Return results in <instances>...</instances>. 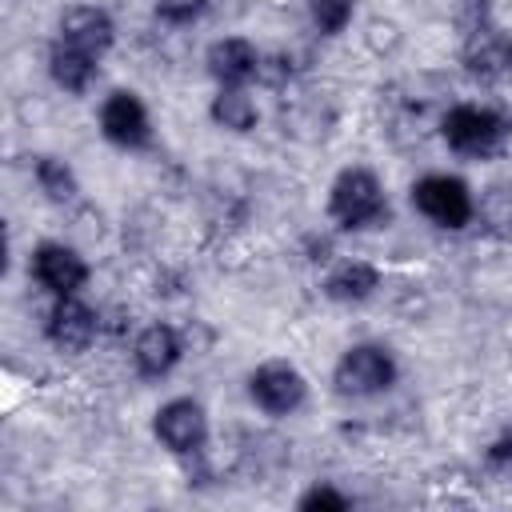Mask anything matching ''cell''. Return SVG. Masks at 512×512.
<instances>
[{
  "instance_id": "52a82bcc",
  "label": "cell",
  "mask_w": 512,
  "mask_h": 512,
  "mask_svg": "<svg viewBox=\"0 0 512 512\" xmlns=\"http://www.w3.org/2000/svg\"><path fill=\"white\" fill-rule=\"evenodd\" d=\"M248 392L268 416H288V412H296L304 404L308 384L288 360H268L248 376Z\"/></svg>"
},
{
  "instance_id": "e0dca14e",
  "label": "cell",
  "mask_w": 512,
  "mask_h": 512,
  "mask_svg": "<svg viewBox=\"0 0 512 512\" xmlns=\"http://www.w3.org/2000/svg\"><path fill=\"white\" fill-rule=\"evenodd\" d=\"M36 180H40V188H44L52 200H72V196H76V176H72V168H68L64 160H56V156H36Z\"/></svg>"
},
{
  "instance_id": "2e32d148",
  "label": "cell",
  "mask_w": 512,
  "mask_h": 512,
  "mask_svg": "<svg viewBox=\"0 0 512 512\" xmlns=\"http://www.w3.org/2000/svg\"><path fill=\"white\" fill-rule=\"evenodd\" d=\"M480 220L492 236H512V184H496L480 200Z\"/></svg>"
},
{
  "instance_id": "9c48e42d",
  "label": "cell",
  "mask_w": 512,
  "mask_h": 512,
  "mask_svg": "<svg viewBox=\"0 0 512 512\" xmlns=\"http://www.w3.org/2000/svg\"><path fill=\"white\" fill-rule=\"evenodd\" d=\"M100 132L116 148H144L152 140V120L148 108L140 104L136 92H112L100 108Z\"/></svg>"
},
{
  "instance_id": "ffe728a7",
  "label": "cell",
  "mask_w": 512,
  "mask_h": 512,
  "mask_svg": "<svg viewBox=\"0 0 512 512\" xmlns=\"http://www.w3.org/2000/svg\"><path fill=\"white\" fill-rule=\"evenodd\" d=\"M300 508H304V512H312V508L344 512V508H348V496H344V492H336V488H328V484H316V488H308V492L300 496Z\"/></svg>"
},
{
  "instance_id": "4fadbf2b",
  "label": "cell",
  "mask_w": 512,
  "mask_h": 512,
  "mask_svg": "<svg viewBox=\"0 0 512 512\" xmlns=\"http://www.w3.org/2000/svg\"><path fill=\"white\" fill-rule=\"evenodd\" d=\"M208 72L220 80V88H240L244 80H252L260 72V52L240 36L216 40L208 48Z\"/></svg>"
},
{
  "instance_id": "9a60e30c",
  "label": "cell",
  "mask_w": 512,
  "mask_h": 512,
  "mask_svg": "<svg viewBox=\"0 0 512 512\" xmlns=\"http://www.w3.org/2000/svg\"><path fill=\"white\" fill-rule=\"evenodd\" d=\"M212 120L228 132H248L256 124V104L240 88H220L212 100Z\"/></svg>"
},
{
  "instance_id": "d6986e66",
  "label": "cell",
  "mask_w": 512,
  "mask_h": 512,
  "mask_svg": "<svg viewBox=\"0 0 512 512\" xmlns=\"http://www.w3.org/2000/svg\"><path fill=\"white\" fill-rule=\"evenodd\" d=\"M204 8H208V0H156L160 20H168V24H188V20H196Z\"/></svg>"
},
{
  "instance_id": "5bb4252c",
  "label": "cell",
  "mask_w": 512,
  "mask_h": 512,
  "mask_svg": "<svg viewBox=\"0 0 512 512\" xmlns=\"http://www.w3.org/2000/svg\"><path fill=\"white\" fill-rule=\"evenodd\" d=\"M376 284H380V272L372 264H364V260H340L328 272V280H324V296L328 300H340V304H360V300H368L376 292Z\"/></svg>"
},
{
  "instance_id": "7c38bea8",
  "label": "cell",
  "mask_w": 512,
  "mask_h": 512,
  "mask_svg": "<svg viewBox=\"0 0 512 512\" xmlns=\"http://www.w3.org/2000/svg\"><path fill=\"white\" fill-rule=\"evenodd\" d=\"M180 352H184V348H180L176 328H168V324H148V328L136 336L132 360H136V372H140V376L160 380V376H168V372L176 368Z\"/></svg>"
},
{
  "instance_id": "30bf717a",
  "label": "cell",
  "mask_w": 512,
  "mask_h": 512,
  "mask_svg": "<svg viewBox=\"0 0 512 512\" xmlns=\"http://www.w3.org/2000/svg\"><path fill=\"white\" fill-rule=\"evenodd\" d=\"M32 276L52 296H76L84 288V280H88V264H84V256L76 248L48 240V244H40L32 252Z\"/></svg>"
},
{
  "instance_id": "3957f363",
  "label": "cell",
  "mask_w": 512,
  "mask_h": 512,
  "mask_svg": "<svg viewBox=\"0 0 512 512\" xmlns=\"http://www.w3.org/2000/svg\"><path fill=\"white\" fill-rule=\"evenodd\" d=\"M328 212L340 228H372L388 220V200H384L380 180L368 168H344L332 180Z\"/></svg>"
},
{
  "instance_id": "8fae6325",
  "label": "cell",
  "mask_w": 512,
  "mask_h": 512,
  "mask_svg": "<svg viewBox=\"0 0 512 512\" xmlns=\"http://www.w3.org/2000/svg\"><path fill=\"white\" fill-rule=\"evenodd\" d=\"M44 332L60 352H84L96 336V312L88 304H80L76 296H56Z\"/></svg>"
},
{
  "instance_id": "8992f818",
  "label": "cell",
  "mask_w": 512,
  "mask_h": 512,
  "mask_svg": "<svg viewBox=\"0 0 512 512\" xmlns=\"http://www.w3.org/2000/svg\"><path fill=\"white\" fill-rule=\"evenodd\" d=\"M336 392L344 396H376L396 380V360L380 344H356L336 364Z\"/></svg>"
},
{
  "instance_id": "ac0fdd59",
  "label": "cell",
  "mask_w": 512,
  "mask_h": 512,
  "mask_svg": "<svg viewBox=\"0 0 512 512\" xmlns=\"http://www.w3.org/2000/svg\"><path fill=\"white\" fill-rule=\"evenodd\" d=\"M352 8L356 0H308V12H312V24L328 36L344 32V24L352 20Z\"/></svg>"
},
{
  "instance_id": "277c9868",
  "label": "cell",
  "mask_w": 512,
  "mask_h": 512,
  "mask_svg": "<svg viewBox=\"0 0 512 512\" xmlns=\"http://www.w3.org/2000/svg\"><path fill=\"white\" fill-rule=\"evenodd\" d=\"M412 208L420 216H428L436 228H452V232L476 216V200H472L468 184L460 176H444V172H432L412 184Z\"/></svg>"
},
{
  "instance_id": "ba28073f",
  "label": "cell",
  "mask_w": 512,
  "mask_h": 512,
  "mask_svg": "<svg viewBox=\"0 0 512 512\" xmlns=\"http://www.w3.org/2000/svg\"><path fill=\"white\" fill-rule=\"evenodd\" d=\"M152 432H156V440H160L168 452L192 456V452H200L204 440H208V420H204V408H200L196 400L180 396V400H168V404L156 412Z\"/></svg>"
},
{
  "instance_id": "6da1fadb",
  "label": "cell",
  "mask_w": 512,
  "mask_h": 512,
  "mask_svg": "<svg viewBox=\"0 0 512 512\" xmlns=\"http://www.w3.org/2000/svg\"><path fill=\"white\" fill-rule=\"evenodd\" d=\"M112 16L104 8H68L48 48V72L64 92H84L100 56L112 48Z\"/></svg>"
},
{
  "instance_id": "5b68a950",
  "label": "cell",
  "mask_w": 512,
  "mask_h": 512,
  "mask_svg": "<svg viewBox=\"0 0 512 512\" xmlns=\"http://www.w3.org/2000/svg\"><path fill=\"white\" fill-rule=\"evenodd\" d=\"M464 64L480 80H496V76H508L512 72V36L492 24V16H488L484 4L464 24Z\"/></svg>"
},
{
  "instance_id": "7a4b0ae2",
  "label": "cell",
  "mask_w": 512,
  "mask_h": 512,
  "mask_svg": "<svg viewBox=\"0 0 512 512\" xmlns=\"http://www.w3.org/2000/svg\"><path fill=\"white\" fill-rule=\"evenodd\" d=\"M440 132H444V144H448L452 152L480 160V156H492V152H500V148H504V140H508L512 124H508V116H504V112H496V108L456 104V108H448V112H444Z\"/></svg>"
}]
</instances>
